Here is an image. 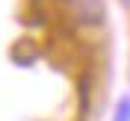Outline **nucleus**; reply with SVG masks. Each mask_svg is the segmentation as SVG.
I'll list each match as a JSON object with an SVG mask.
<instances>
[{
	"mask_svg": "<svg viewBox=\"0 0 130 121\" xmlns=\"http://www.w3.org/2000/svg\"><path fill=\"white\" fill-rule=\"evenodd\" d=\"M62 3H65L68 18L80 27H98V24H104V18H106L104 0H62Z\"/></svg>",
	"mask_w": 130,
	"mask_h": 121,
	"instance_id": "f257e3e1",
	"label": "nucleus"
},
{
	"mask_svg": "<svg viewBox=\"0 0 130 121\" xmlns=\"http://www.w3.org/2000/svg\"><path fill=\"white\" fill-rule=\"evenodd\" d=\"M112 121H130V97H121V100H118Z\"/></svg>",
	"mask_w": 130,
	"mask_h": 121,
	"instance_id": "f03ea898",
	"label": "nucleus"
}]
</instances>
